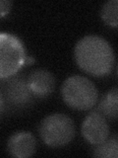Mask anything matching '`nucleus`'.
Instances as JSON below:
<instances>
[{
    "label": "nucleus",
    "instance_id": "nucleus-14",
    "mask_svg": "<svg viewBox=\"0 0 118 158\" xmlns=\"http://www.w3.org/2000/svg\"><path fill=\"white\" fill-rule=\"evenodd\" d=\"M117 74H118V67H117Z\"/></svg>",
    "mask_w": 118,
    "mask_h": 158
},
{
    "label": "nucleus",
    "instance_id": "nucleus-5",
    "mask_svg": "<svg viewBox=\"0 0 118 158\" xmlns=\"http://www.w3.org/2000/svg\"><path fill=\"white\" fill-rule=\"evenodd\" d=\"M25 47L21 40L9 33L0 36V77L1 79L17 74L26 62Z\"/></svg>",
    "mask_w": 118,
    "mask_h": 158
},
{
    "label": "nucleus",
    "instance_id": "nucleus-10",
    "mask_svg": "<svg viewBox=\"0 0 118 158\" xmlns=\"http://www.w3.org/2000/svg\"><path fill=\"white\" fill-rule=\"evenodd\" d=\"M92 155L96 157L118 158V135L108 136L103 142L96 145Z\"/></svg>",
    "mask_w": 118,
    "mask_h": 158
},
{
    "label": "nucleus",
    "instance_id": "nucleus-13",
    "mask_svg": "<svg viewBox=\"0 0 118 158\" xmlns=\"http://www.w3.org/2000/svg\"><path fill=\"white\" fill-rule=\"evenodd\" d=\"M34 62V58L32 57V56H27L26 58V62H25V65H31V64H33Z\"/></svg>",
    "mask_w": 118,
    "mask_h": 158
},
{
    "label": "nucleus",
    "instance_id": "nucleus-2",
    "mask_svg": "<svg viewBox=\"0 0 118 158\" xmlns=\"http://www.w3.org/2000/svg\"><path fill=\"white\" fill-rule=\"evenodd\" d=\"M61 95L67 106L74 110L87 111L96 104L98 91L90 79L73 75L63 82Z\"/></svg>",
    "mask_w": 118,
    "mask_h": 158
},
{
    "label": "nucleus",
    "instance_id": "nucleus-11",
    "mask_svg": "<svg viewBox=\"0 0 118 158\" xmlns=\"http://www.w3.org/2000/svg\"><path fill=\"white\" fill-rule=\"evenodd\" d=\"M100 17L108 26L118 28V0H109L103 4Z\"/></svg>",
    "mask_w": 118,
    "mask_h": 158
},
{
    "label": "nucleus",
    "instance_id": "nucleus-4",
    "mask_svg": "<svg viewBox=\"0 0 118 158\" xmlns=\"http://www.w3.org/2000/svg\"><path fill=\"white\" fill-rule=\"evenodd\" d=\"M33 95L28 85L27 77L23 74H15L1 79V113L5 105L13 111H21L29 108L33 102Z\"/></svg>",
    "mask_w": 118,
    "mask_h": 158
},
{
    "label": "nucleus",
    "instance_id": "nucleus-12",
    "mask_svg": "<svg viewBox=\"0 0 118 158\" xmlns=\"http://www.w3.org/2000/svg\"><path fill=\"white\" fill-rule=\"evenodd\" d=\"M0 6H1V18H4L6 16V14L9 13L10 9H11V6H12V2L11 1H4L2 0L1 2H0Z\"/></svg>",
    "mask_w": 118,
    "mask_h": 158
},
{
    "label": "nucleus",
    "instance_id": "nucleus-6",
    "mask_svg": "<svg viewBox=\"0 0 118 158\" xmlns=\"http://www.w3.org/2000/svg\"><path fill=\"white\" fill-rule=\"evenodd\" d=\"M82 135L92 145L103 142L109 136V127L100 112H91L82 123Z\"/></svg>",
    "mask_w": 118,
    "mask_h": 158
},
{
    "label": "nucleus",
    "instance_id": "nucleus-1",
    "mask_svg": "<svg viewBox=\"0 0 118 158\" xmlns=\"http://www.w3.org/2000/svg\"><path fill=\"white\" fill-rule=\"evenodd\" d=\"M74 56L83 71L96 77L109 74L115 60L109 43L96 35H88L79 40L74 49Z\"/></svg>",
    "mask_w": 118,
    "mask_h": 158
},
{
    "label": "nucleus",
    "instance_id": "nucleus-8",
    "mask_svg": "<svg viewBox=\"0 0 118 158\" xmlns=\"http://www.w3.org/2000/svg\"><path fill=\"white\" fill-rule=\"evenodd\" d=\"M28 85L37 98H46L53 92L55 78L45 69H34L27 76Z\"/></svg>",
    "mask_w": 118,
    "mask_h": 158
},
{
    "label": "nucleus",
    "instance_id": "nucleus-3",
    "mask_svg": "<svg viewBox=\"0 0 118 158\" xmlns=\"http://www.w3.org/2000/svg\"><path fill=\"white\" fill-rule=\"evenodd\" d=\"M42 141L50 147H61L75 136V123L64 114H51L41 121L38 128Z\"/></svg>",
    "mask_w": 118,
    "mask_h": 158
},
{
    "label": "nucleus",
    "instance_id": "nucleus-7",
    "mask_svg": "<svg viewBox=\"0 0 118 158\" xmlns=\"http://www.w3.org/2000/svg\"><path fill=\"white\" fill-rule=\"evenodd\" d=\"M7 150L13 157H31L37 150V140L31 132L17 131L8 139Z\"/></svg>",
    "mask_w": 118,
    "mask_h": 158
},
{
    "label": "nucleus",
    "instance_id": "nucleus-9",
    "mask_svg": "<svg viewBox=\"0 0 118 158\" xmlns=\"http://www.w3.org/2000/svg\"><path fill=\"white\" fill-rule=\"evenodd\" d=\"M98 110L105 118L118 120V87L110 89L102 96Z\"/></svg>",
    "mask_w": 118,
    "mask_h": 158
}]
</instances>
